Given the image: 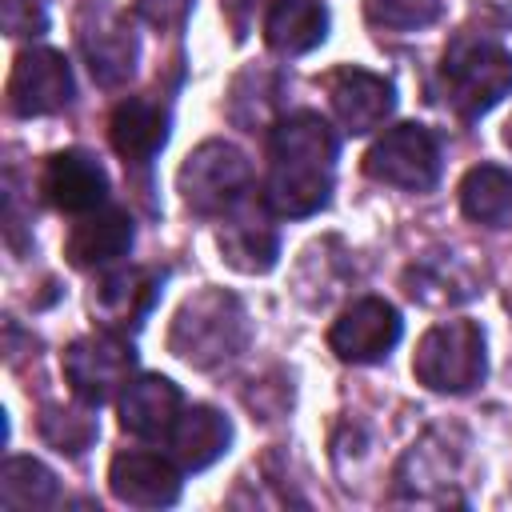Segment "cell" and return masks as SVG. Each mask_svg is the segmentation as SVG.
<instances>
[{
    "mask_svg": "<svg viewBox=\"0 0 512 512\" xmlns=\"http://www.w3.org/2000/svg\"><path fill=\"white\" fill-rule=\"evenodd\" d=\"M268 184L264 204L276 216H312L328 204L336 172V136L316 112H288L276 120L268 140Z\"/></svg>",
    "mask_w": 512,
    "mask_h": 512,
    "instance_id": "6da1fadb",
    "label": "cell"
},
{
    "mask_svg": "<svg viewBox=\"0 0 512 512\" xmlns=\"http://www.w3.org/2000/svg\"><path fill=\"white\" fill-rule=\"evenodd\" d=\"M248 344V312L224 288H200L188 296L168 328V348L192 368H220Z\"/></svg>",
    "mask_w": 512,
    "mask_h": 512,
    "instance_id": "7a4b0ae2",
    "label": "cell"
},
{
    "mask_svg": "<svg viewBox=\"0 0 512 512\" xmlns=\"http://www.w3.org/2000/svg\"><path fill=\"white\" fill-rule=\"evenodd\" d=\"M512 92V52L484 36H460L440 64V96L460 120H476Z\"/></svg>",
    "mask_w": 512,
    "mask_h": 512,
    "instance_id": "3957f363",
    "label": "cell"
},
{
    "mask_svg": "<svg viewBox=\"0 0 512 512\" xmlns=\"http://www.w3.org/2000/svg\"><path fill=\"white\" fill-rule=\"evenodd\" d=\"M484 332L476 320H444L436 328H428L416 344L412 356V372L424 388L432 392H472L484 380Z\"/></svg>",
    "mask_w": 512,
    "mask_h": 512,
    "instance_id": "277c9868",
    "label": "cell"
},
{
    "mask_svg": "<svg viewBox=\"0 0 512 512\" xmlns=\"http://www.w3.org/2000/svg\"><path fill=\"white\" fill-rule=\"evenodd\" d=\"M180 196L196 216H224L240 200H248L252 164L248 156L228 140H204L188 160L180 164Z\"/></svg>",
    "mask_w": 512,
    "mask_h": 512,
    "instance_id": "5b68a950",
    "label": "cell"
},
{
    "mask_svg": "<svg viewBox=\"0 0 512 512\" xmlns=\"http://www.w3.org/2000/svg\"><path fill=\"white\" fill-rule=\"evenodd\" d=\"M60 368H64V380L72 384V392L84 400V404H104L112 396L124 392L132 368H136V352L128 344L124 332H96V336H80L64 348L60 356Z\"/></svg>",
    "mask_w": 512,
    "mask_h": 512,
    "instance_id": "8992f818",
    "label": "cell"
},
{
    "mask_svg": "<svg viewBox=\"0 0 512 512\" xmlns=\"http://www.w3.org/2000/svg\"><path fill=\"white\" fill-rule=\"evenodd\" d=\"M364 172L400 192H428L440 180V144L424 124H396L364 152Z\"/></svg>",
    "mask_w": 512,
    "mask_h": 512,
    "instance_id": "52a82bcc",
    "label": "cell"
},
{
    "mask_svg": "<svg viewBox=\"0 0 512 512\" xmlns=\"http://www.w3.org/2000/svg\"><path fill=\"white\" fill-rule=\"evenodd\" d=\"M400 332H404L400 312L380 296H364L352 300L340 312V320L328 328V348L344 364H376L396 348Z\"/></svg>",
    "mask_w": 512,
    "mask_h": 512,
    "instance_id": "ba28073f",
    "label": "cell"
},
{
    "mask_svg": "<svg viewBox=\"0 0 512 512\" xmlns=\"http://www.w3.org/2000/svg\"><path fill=\"white\" fill-rule=\"evenodd\" d=\"M72 100V68L56 48H28L8 76V112L52 116Z\"/></svg>",
    "mask_w": 512,
    "mask_h": 512,
    "instance_id": "9c48e42d",
    "label": "cell"
},
{
    "mask_svg": "<svg viewBox=\"0 0 512 512\" xmlns=\"http://www.w3.org/2000/svg\"><path fill=\"white\" fill-rule=\"evenodd\" d=\"M40 192L56 212H72L84 216L92 208L104 204L108 196V172L100 168L96 156L80 152V148H64L56 156H48L44 172H40Z\"/></svg>",
    "mask_w": 512,
    "mask_h": 512,
    "instance_id": "30bf717a",
    "label": "cell"
},
{
    "mask_svg": "<svg viewBox=\"0 0 512 512\" xmlns=\"http://www.w3.org/2000/svg\"><path fill=\"white\" fill-rule=\"evenodd\" d=\"M108 488L132 508H168L180 500V464L160 452H120L108 468Z\"/></svg>",
    "mask_w": 512,
    "mask_h": 512,
    "instance_id": "8fae6325",
    "label": "cell"
},
{
    "mask_svg": "<svg viewBox=\"0 0 512 512\" xmlns=\"http://www.w3.org/2000/svg\"><path fill=\"white\" fill-rule=\"evenodd\" d=\"M160 284H164V272L160 268H116L108 272L96 292H92V312L104 320V328L112 332H128V328H140L144 316L152 312V304L160 300Z\"/></svg>",
    "mask_w": 512,
    "mask_h": 512,
    "instance_id": "7c38bea8",
    "label": "cell"
},
{
    "mask_svg": "<svg viewBox=\"0 0 512 512\" xmlns=\"http://www.w3.org/2000/svg\"><path fill=\"white\" fill-rule=\"evenodd\" d=\"M328 100H332V112L340 120L344 132L352 136H364L372 128H380L396 104V92L384 76L368 72V68H340L332 72L328 80Z\"/></svg>",
    "mask_w": 512,
    "mask_h": 512,
    "instance_id": "4fadbf2b",
    "label": "cell"
},
{
    "mask_svg": "<svg viewBox=\"0 0 512 512\" xmlns=\"http://www.w3.org/2000/svg\"><path fill=\"white\" fill-rule=\"evenodd\" d=\"M108 140L124 164H148L168 140V108L148 96H128L108 116Z\"/></svg>",
    "mask_w": 512,
    "mask_h": 512,
    "instance_id": "5bb4252c",
    "label": "cell"
},
{
    "mask_svg": "<svg viewBox=\"0 0 512 512\" xmlns=\"http://www.w3.org/2000/svg\"><path fill=\"white\" fill-rule=\"evenodd\" d=\"M128 248H132V216L124 208H104V204L84 212L64 240V256L76 268H104L120 260Z\"/></svg>",
    "mask_w": 512,
    "mask_h": 512,
    "instance_id": "9a60e30c",
    "label": "cell"
},
{
    "mask_svg": "<svg viewBox=\"0 0 512 512\" xmlns=\"http://www.w3.org/2000/svg\"><path fill=\"white\" fill-rule=\"evenodd\" d=\"M180 416V388L168 376H136L124 384L120 392V428L140 436V440H156L168 436L172 424Z\"/></svg>",
    "mask_w": 512,
    "mask_h": 512,
    "instance_id": "2e32d148",
    "label": "cell"
},
{
    "mask_svg": "<svg viewBox=\"0 0 512 512\" xmlns=\"http://www.w3.org/2000/svg\"><path fill=\"white\" fill-rule=\"evenodd\" d=\"M404 288L412 300H420L428 308H448V304L472 300L480 292V276L456 252H428L404 272Z\"/></svg>",
    "mask_w": 512,
    "mask_h": 512,
    "instance_id": "e0dca14e",
    "label": "cell"
},
{
    "mask_svg": "<svg viewBox=\"0 0 512 512\" xmlns=\"http://www.w3.org/2000/svg\"><path fill=\"white\" fill-rule=\"evenodd\" d=\"M232 444V424L224 412L208 408V404H192L176 416L172 432H168V448L172 460L184 472H204L208 464H216Z\"/></svg>",
    "mask_w": 512,
    "mask_h": 512,
    "instance_id": "ac0fdd59",
    "label": "cell"
},
{
    "mask_svg": "<svg viewBox=\"0 0 512 512\" xmlns=\"http://www.w3.org/2000/svg\"><path fill=\"white\" fill-rule=\"evenodd\" d=\"M220 252H224V260L236 268V272H248V276H260V272H268L272 264H276V256H280V236H276V228L268 224V216L256 208H248V200H240L236 208H232V216H228V224L220 228Z\"/></svg>",
    "mask_w": 512,
    "mask_h": 512,
    "instance_id": "d6986e66",
    "label": "cell"
},
{
    "mask_svg": "<svg viewBox=\"0 0 512 512\" xmlns=\"http://www.w3.org/2000/svg\"><path fill=\"white\" fill-rule=\"evenodd\" d=\"M80 52L88 60L92 80L104 88H116L136 72V36L116 16H100L96 24H84L80 28Z\"/></svg>",
    "mask_w": 512,
    "mask_h": 512,
    "instance_id": "ffe728a7",
    "label": "cell"
},
{
    "mask_svg": "<svg viewBox=\"0 0 512 512\" xmlns=\"http://www.w3.org/2000/svg\"><path fill=\"white\" fill-rule=\"evenodd\" d=\"M456 476V452H448V444L440 440V432H428L400 464L396 472V492L412 496V500H428V504H448L452 500V480Z\"/></svg>",
    "mask_w": 512,
    "mask_h": 512,
    "instance_id": "44dd1931",
    "label": "cell"
},
{
    "mask_svg": "<svg viewBox=\"0 0 512 512\" xmlns=\"http://www.w3.org/2000/svg\"><path fill=\"white\" fill-rule=\"evenodd\" d=\"M328 36V12L320 0H272L264 12V44L276 56H304Z\"/></svg>",
    "mask_w": 512,
    "mask_h": 512,
    "instance_id": "7402d4cb",
    "label": "cell"
},
{
    "mask_svg": "<svg viewBox=\"0 0 512 512\" xmlns=\"http://www.w3.org/2000/svg\"><path fill=\"white\" fill-rule=\"evenodd\" d=\"M460 208L468 220L484 228H508L512 224V172L496 164H476L460 180Z\"/></svg>",
    "mask_w": 512,
    "mask_h": 512,
    "instance_id": "603a6c76",
    "label": "cell"
},
{
    "mask_svg": "<svg viewBox=\"0 0 512 512\" xmlns=\"http://www.w3.org/2000/svg\"><path fill=\"white\" fill-rule=\"evenodd\" d=\"M60 496V484L52 476V468H44L32 456H12L0 468V504L16 508V512H36V508H52Z\"/></svg>",
    "mask_w": 512,
    "mask_h": 512,
    "instance_id": "cb8c5ba5",
    "label": "cell"
},
{
    "mask_svg": "<svg viewBox=\"0 0 512 512\" xmlns=\"http://www.w3.org/2000/svg\"><path fill=\"white\" fill-rule=\"evenodd\" d=\"M92 408V404H88ZM88 408H64V404H48L40 412V436L56 448V452H68V456H80L92 440H96V416Z\"/></svg>",
    "mask_w": 512,
    "mask_h": 512,
    "instance_id": "d4e9b609",
    "label": "cell"
},
{
    "mask_svg": "<svg viewBox=\"0 0 512 512\" xmlns=\"http://www.w3.org/2000/svg\"><path fill=\"white\" fill-rule=\"evenodd\" d=\"M440 12V0H364V16L388 32H416L428 28Z\"/></svg>",
    "mask_w": 512,
    "mask_h": 512,
    "instance_id": "484cf974",
    "label": "cell"
},
{
    "mask_svg": "<svg viewBox=\"0 0 512 512\" xmlns=\"http://www.w3.org/2000/svg\"><path fill=\"white\" fill-rule=\"evenodd\" d=\"M8 36H40L48 28V0H0Z\"/></svg>",
    "mask_w": 512,
    "mask_h": 512,
    "instance_id": "4316f807",
    "label": "cell"
},
{
    "mask_svg": "<svg viewBox=\"0 0 512 512\" xmlns=\"http://www.w3.org/2000/svg\"><path fill=\"white\" fill-rule=\"evenodd\" d=\"M188 8L192 0H136V16L148 20L152 28H180Z\"/></svg>",
    "mask_w": 512,
    "mask_h": 512,
    "instance_id": "83f0119b",
    "label": "cell"
},
{
    "mask_svg": "<svg viewBox=\"0 0 512 512\" xmlns=\"http://www.w3.org/2000/svg\"><path fill=\"white\" fill-rule=\"evenodd\" d=\"M504 148H512V120L504 124Z\"/></svg>",
    "mask_w": 512,
    "mask_h": 512,
    "instance_id": "f1b7e54d",
    "label": "cell"
}]
</instances>
